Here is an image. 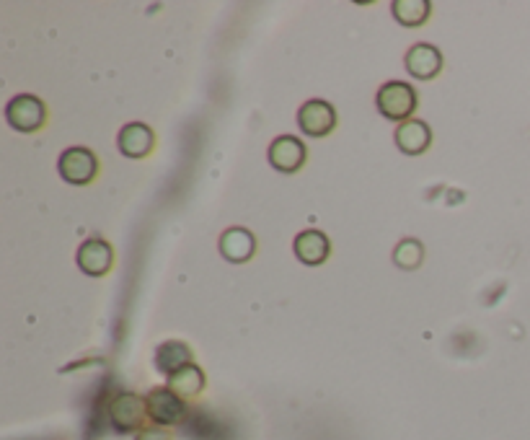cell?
Wrapping results in <instances>:
<instances>
[{
    "mask_svg": "<svg viewBox=\"0 0 530 440\" xmlns=\"http://www.w3.org/2000/svg\"><path fill=\"white\" fill-rule=\"evenodd\" d=\"M417 91H414L412 83L406 81H388L378 88L375 94V107L381 112V117L391 122H409L414 120V112H417Z\"/></svg>",
    "mask_w": 530,
    "mask_h": 440,
    "instance_id": "cell-1",
    "label": "cell"
},
{
    "mask_svg": "<svg viewBox=\"0 0 530 440\" xmlns=\"http://www.w3.org/2000/svg\"><path fill=\"white\" fill-rule=\"evenodd\" d=\"M106 417H109L117 433L138 435L145 428V417H148L145 396L135 394V391H119L106 404Z\"/></svg>",
    "mask_w": 530,
    "mask_h": 440,
    "instance_id": "cell-2",
    "label": "cell"
},
{
    "mask_svg": "<svg viewBox=\"0 0 530 440\" xmlns=\"http://www.w3.org/2000/svg\"><path fill=\"white\" fill-rule=\"evenodd\" d=\"M145 404H148V420L156 422L158 428H174L187 420V402L169 386L150 389Z\"/></svg>",
    "mask_w": 530,
    "mask_h": 440,
    "instance_id": "cell-3",
    "label": "cell"
},
{
    "mask_svg": "<svg viewBox=\"0 0 530 440\" xmlns=\"http://www.w3.org/2000/svg\"><path fill=\"white\" fill-rule=\"evenodd\" d=\"M6 120L13 130L29 135V132H37L44 127V122H47V107H44V101L39 96L19 94L6 104Z\"/></svg>",
    "mask_w": 530,
    "mask_h": 440,
    "instance_id": "cell-4",
    "label": "cell"
},
{
    "mask_svg": "<svg viewBox=\"0 0 530 440\" xmlns=\"http://www.w3.org/2000/svg\"><path fill=\"white\" fill-rule=\"evenodd\" d=\"M57 171L68 184L83 187V184L94 182L96 174H99V158H96L94 151L73 145V148L63 151V156L57 161Z\"/></svg>",
    "mask_w": 530,
    "mask_h": 440,
    "instance_id": "cell-5",
    "label": "cell"
},
{
    "mask_svg": "<svg viewBox=\"0 0 530 440\" xmlns=\"http://www.w3.org/2000/svg\"><path fill=\"white\" fill-rule=\"evenodd\" d=\"M298 127L308 138H326L337 127V109L324 99H311L298 109Z\"/></svg>",
    "mask_w": 530,
    "mask_h": 440,
    "instance_id": "cell-6",
    "label": "cell"
},
{
    "mask_svg": "<svg viewBox=\"0 0 530 440\" xmlns=\"http://www.w3.org/2000/svg\"><path fill=\"white\" fill-rule=\"evenodd\" d=\"M306 143L295 135H280L269 143L267 158L272 169H277L280 174H295L303 169L306 164Z\"/></svg>",
    "mask_w": 530,
    "mask_h": 440,
    "instance_id": "cell-7",
    "label": "cell"
},
{
    "mask_svg": "<svg viewBox=\"0 0 530 440\" xmlns=\"http://www.w3.org/2000/svg\"><path fill=\"white\" fill-rule=\"evenodd\" d=\"M75 262H78V267H81L83 275L104 277L106 272L112 270V264H114L112 244H109V241H104V239H99V236L83 241V244L78 246Z\"/></svg>",
    "mask_w": 530,
    "mask_h": 440,
    "instance_id": "cell-8",
    "label": "cell"
},
{
    "mask_svg": "<svg viewBox=\"0 0 530 440\" xmlns=\"http://www.w3.org/2000/svg\"><path fill=\"white\" fill-rule=\"evenodd\" d=\"M404 65L409 70V76L419 78V81H430V78L440 76V70H443V52L437 50L435 44L419 42L409 47Z\"/></svg>",
    "mask_w": 530,
    "mask_h": 440,
    "instance_id": "cell-9",
    "label": "cell"
},
{
    "mask_svg": "<svg viewBox=\"0 0 530 440\" xmlns=\"http://www.w3.org/2000/svg\"><path fill=\"white\" fill-rule=\"evenodd\" d=\"M117 148L125 158H145L156 148V132L143 122H130L119 130Z\"/></svg>",
    "mask_w": 530,
    "mask_h": 440,
    "instance_id": "cell-10",
    "label": "cell"
},
{
    "mask_svg": "<svg viewBox=\"0 0 530 440\" xmlns=\"http://www.w3.org/2000/svg\"><path fill=\"white\" fill-rule=\"evenodd\" d=\"M218 249H220V257H223L225 262H231V264L249 262L256 252L254 233H251L249 228H241V226L228 228V231L220 233Z\"/></svg>",
    "mask_w": 530,
    "mask_h": 440,
    "instance_id": "cell-11",
    "label": "cell"
},
{
    "mask_svg": "<svg viewBox=\"0 0 530 440\" xmlns=\"http://www.w3.org/2000/svg\"><path fill=\"white\" fill-rule=\"evenodd\" d=\"M293 252L298 257V262L308 264V267H318L324 264L331 254V241L324 231L318 228H308L300 231L293 241Z\"/></svg>",
    "mask_w": 530,
    "mask_h": 440,
    "instance_id": "cell-12",
    "label": "cell"
},
{
    "mask_svg": "<svg viewBox=\"0 0 530 440\" xmlns=\"http://www.w3.org/2000/svg\"><path fill=\"white\" fill-rule=\"evenodd\" d=\"M396 148L404 156H422L432 145V130L424 120H409L396 127Z\"/></svg>",
    "mask_w": 530,
    "mask_h": 440,
    "instance_id": "cell-13",
    "label": "cell"
},
{
    "mask_svg": "<svg viewBox=\"0 0 530 440\" xmlns=\"http://www.w3.org/2000/svg\"><path fill=\"white\" fill-rule=\"evenodd\" d=\"M153 363H156V371L161 373V376L171 378L174 373H179L181 368H187L189 363H194L192 347L179 340L163 342V345H158L156 355H153Z\"/></svg>",
    "mask_w": 530,
    "mask_h": 440,
    "instance_id": "cell-14",
    "label": "cell"
},
{
    "mask_svg": "<svg viewBox=\"0 0 530 440\" xmlns=\"http://www.w3.org/2000/svg\"><path fill=\"white\" fill-rule=\"evenodd\" d=\"M205 371H202L200 365L189 363L187 368H181L179 373H174V376L169 378V389L176 391V394L184 399V402H189V399H197V396L205 391Z\"/></svg>",
    "mask_w": 530,
    "mask_h": 440,
    "instance_id": "cell-15",
    "label": "cell"
},
{
    "mask_svg": "<svg viewBox=\"0 0 530 440\" xmlns=\"http://www.w3.org/2000/svg\"><path fill=\"white\" fill-rule=\"evenodd\" d=\"M391 13L401 26H422L430 19L432 3L430 0H393Z\"/></svg>",
    "mask_w": 530,
    "mask_h": 440,
    "instance_id": "cell-16",
    "label": "cell"
},
{
    "mask_svg": "<svg viewBox=\"0 0 530 440\" xmlns=\"http://www.w3.org/2000/svg\"><path fill=\"white\" fill-rule=\"evenodd\" d=\"M424 259V246L417 239H404L393 249V264L401 270H417Z\"/></svg>",
    "mask_w": 530,
    "mask_h": 440,
    "instance_id": "cell-17",
    "label": "cell"
},
{
    "mask_svg": "<svg viewBox=\"0 0 530 440\" xmlns=\"http://www.w3.org/2000/svg\"><path fill=\"white\" fill-rule=\"evenodd\" d=\"M135 440H174V435H171L169 428H158V425H153V428H143L138 435H135Z\"/></svg>",
    "mask_w": 530,
    "mask_h": 440,
    "instance_id": "cell-18",
    "label": "cell"
}]
</instances>
